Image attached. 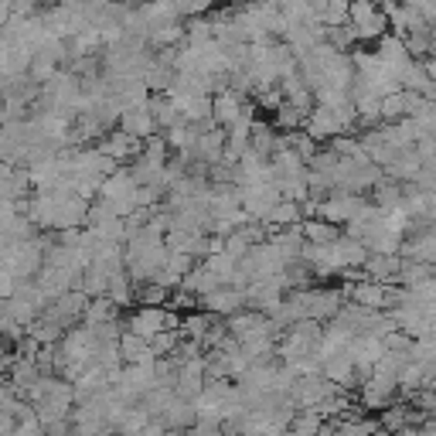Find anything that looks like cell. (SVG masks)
I'll return each mask as SVG.
<instances>
[{
  "label": "cell",
  "instance_id": "6da1fadb",
  "mask_svg": "<svg viewBox=\"0 0 436 436\" xmlns=\"http://www.w3.org/2000/svg\"><path fill=\"white\" fill-rule=\"evenodd\" d=\"M368 273H371V279H389L399 273V259L396 256H371L368 259Z\"/></svg>",
  "mask_w": 436,
  "mask_h": 436
}]
</instances>
